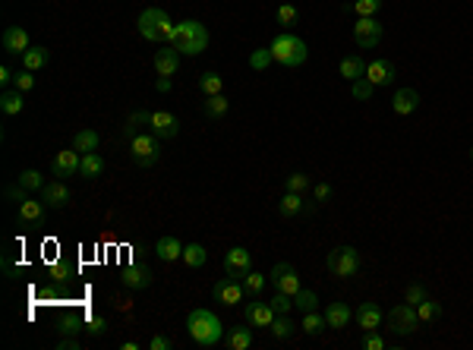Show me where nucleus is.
Listing matches in <instances>:
<instances>
[{"label": "nucleus", "mask_w": 473, "mask_h": 350, "mask_svg": "<svg viewBox=\"0 0 473 350\" xmlns=\"http://www.w3.org/2000/svg\"><path fill=\"white\" fill-rule=\"evenodd\" d=\"M186 331L199 347H218L224 341V325L212 309H192L186 316Z\"/></svg>", "instance_id": "obj_1"}, {"label": "nucleus", "mask_w": 473, "mask_h": 350, "mask_svg": "<svg viewBox=\"0 0 473 350\" xmlns=\"http://www.w3.org/2000/svg\"><path fill=\"white\" fill-rule=\"evenodd\" d=\"M174 32H177V26H174L171 16H167L161 7H145L142 13H139V35H142V38H149V42L171 44L174 42Z\"/></svg>", "instance_id": "obj_2"}, {"label": "nucleus", "mask_w": 473, "mask_h": 350, "mask_svg": "<svg viewBox=\"0 0 473 350\" xmlns=\"http://www.w3.org/2000/svg\"><path fill=\"white\" fill-rule=\"evenodd\" d=\"M171 48H177L180 54H190V57L202 54V51L208 48V28L202 26V22H196V19L177 22V32H174Z\"/></svg>", "instance_id": "obj_3"}, {"label": "nucleus", "mask_w": 473, "mask_h": 350, "mask_svg": "<svg viewBox=\"0 0 473 350\" xmlns=\"http://www.w3.org/2000/svg\"><path fill=\"white\" fill-rule=\"evenodd\" d=\"M272 57H274V63H281V67L294 69V67H303V63H306L309 51H306V42H303V38H297L294 32H281L272 42Z\"/></svg>", "instance_id": "obj_4"}, {"label": "nucleus", "mask_w": 473, "mask_h": 350, "mask_svg": "<svg viewBox=\"0 0 473 350\" xmlns=\"http://www.w3.org/2000/svg\"><path fill=\"white\" fill-rule=\"evenodd\" d=\"M325 268L335 278H354L360 272V253L354 247H335L325 256Z\"/></svg>", "instance_id": "obj_5"}, {"label": "nucleus", "mask_w": 473, "mask_h": 350, "mask_svg": "<svg viewBox=\"0 0 473 350\" xmlns=\"http://www.w3.org/2000/svg\"><path fill=\"white\" fill-rule=\"evenodd\" d=\"M130 158L136 161L139 167H155L158 158H161V139H158L155 133H139V136H133Z\"/></svg>", "instance_id": "obj_6"}, {"label": "nucleus", "mask_w": 473, "mask_h": 350, "mask_svg": "<svg viewBox=\"0 0 473 350\" xmlns=\"http://www.w3.org/2000/svg\"><path fill=\"white\" fill-rule=\"evenodd\" d=\"M385 325H388L395 335L407 338L413 335V331L420 328V316H417V306H410V303H398V306L391 309L388 316H385Z\"/></svg>", "instance_id": "obj_7"}, {"label": "nucleus", "mask_w": 473, "mask_h": 350, "mask_svg": "<svg viewBox=\"0 0 473 350\" xmlns=\"http://www.w3.org/2000/svg\"><path fill=\"white\" fill-rule=\"evenodd\" d=\"M382 32L385 28L376 16H360L357 26H354V42H357V48L372 51V48H379V42H382Z\"/></svg>", "instance_id": "obj_8"}, {"label": "nucleus", "mask_w": 473, "mask_h": 350, "mask_svg": "<svg viewBox=\"0 0 473 350\" xmlns=\"http://www.w3.org/2000/svg\"><path fill=\"white\" fill-rule=\"evenodd\" d=\"M249 272H253V253H249L247 247H231L227 249L224 253V275L243 281Z\"/></svg>", "instance_id": "obj_9"}, {"label": "nucleus", "mask_w": 473, "mask_h": 350, "mask_svg": "<svg viewBox=\"0 0 473 350\" xmlns=\"http://www.w3.org/2000/svg\"><path fill=\"white\" fill-rule=\"evenodd\" d=\"M212 297H215V303H224V306H240L243 297H247V288H243V281L227 275L212 288Z\"/></svg>", "instance_id": "obj_10"}, {"label": "nucleus", "mask_w": 473, "mask_h": 350, "mask_svg": "<svg viewBox=\"0 0 473 350\" xmlns=\"http://www.w3.org/2000/svg\"><path fill=\"white\" fill-rule=\"evenodd\" d=\"M79 165H83V155L76 149H63V151H57L54 161H51V174H54L57 180L73 177V174H79Z\"/></svg>", "instance_id": "obj_11"}, {"label": "nucleus", "mask_w": 473, "mask_h": 350, "mask_svg": "<svg viewBox=\"0 0 473 350\" xmlns=\"http://www.w3.org/2000/svg\"><path fill=\"white\" fill-rule=\"evenodd\" d=\"M44 208H48L44 202L28 196V199L19 202V208H16V224L19 227H42L44 224Z\"/></svg>", "instance_id": "obj_12"}, {"label": "nucleus", "mask_w": 473, "mask_h": 350, "mask_svg": "<svg viewBox=\"0 0 473 350\" xmlns=\"http://www.w3.org/2000/svg\"><path fill=\"white\" fill-rule=\"evenodd\" d=\"M149 130L155 133L158 139H174L180 133V120L171 114V110H151V124Z\"/></svg>", "instance_id": "obj_13"}, {"label": "nucleus", "mask_w": 473, "mask_h": 350, "mask_svg": "<svg viewBox=\"0 0 473 350\" xmlns=\"http://www.w3.org/2000/svg\"><path fill=\"white\" fill-rule=\"evenodd\" d=\"M272 284H274V290H284V294L294 297L297 290H300V275H297L288 262H278V265L272 268Z\"/></svg>", "instance_id": "obj_14"}, {"label": "nucleus", "mask_w": 473, "mask_h": 350, "mask_svg": "<svg viewBox=\"0 0 473 350\" xmlns=\"http://www.w3.org/2000/svg\"><path fill=\"white\" fill-rule=\"evenodd\" d=\"M395 76H398V69H395V63H391V60H372V63H366V76H363V79H370L376 89H382V85L395 83Z\"/></svg>", "instance_id": "obj_15"}, {"label": "nucleus", "mask_w": 473, "mask_h": 350, "mask_svg": "<svg viewBox=\"0 0 473 350\" xmlns=\"http://www.w3.org/2000/svg\"><path fill=\"white\" fill-rule=\"evenodd\" d=\"M151 268L149 265H126L124 272H120V284H124L126 290H145L151 284Z\"/></svg>", "instance_id": "obj_16"}, {"label": "nucleus", "mask_w": 473, "mask_h": 350, "mask_svg": "<svg viewBox=\"0 0 473 350\" xmlns=\"http://www.w3.org/2000/svg\"><path fill=\"white\" fill-rule=\"evenodd\" d=\"M0 44H3V51L13 57H22L32 44H28V32L22 26H10L7 32H3V38H0Z\"/></svg>", "instance_id": "obj_17"}, {"label": "nucleus", "mask_w": 473, "mask_h": 350, "mask_svg": "<svg viewBox=\"0 0 473 350\" xmlns=\"http://www.w3.org/2000/svg\"><path fill=\"white\" fill-rule=\"evenodd\" d=\"M42 196H44V206L48 208H67L69 206V186L63 183V180H51V183H44Z\"/></svg>", "instance_id": "obj_18"}, {"label": "nucleus", "mask_w": 473, "mask_h": 350, "mask_svg": "<svg viewBox=\"0 0 473 350\" xmlns=\"http://www.w3.org/2000/svg\"><path fill=\"white\" fill-rule=\"evenodd\" d=\"M274 312L272 309V303H262V300H256V303H247V322L253 325V328H268V325L274 322Z\"/></svg>", "instance_id": "obj_19"}, {"label": "nucleus", "mask_w": 473, "mask_h": 350, "mask_svg": "<svg viewBox=\"0 0 473 350\" xmlns=\"http://www.w3.org/2000/svg\"><path fill=\"white\" fill-rule=\"evenodd\" d=\"M417 108H420V92L417 89H398L395 98H391V110H395L398 117H410Z\"/></svg>", "instance_id": "obj_20"}, {"label": "nucleus", "mask_w": 473, "mask_h": 350, "mask_svg": "<svg viewBox=\"0 0 473 350\" xmlns=\"http://www.w3.org/2000/svg\"><path fill=\"white\" fill-rule=\"evenodd\" d=\"M354 319H357V325L363 331H376L379 325L385 322V316H382V309L376 306V303H360L357 306V312H354Z\"/></svg>", "instance_id": "obj_21"}, {"label": "nucleus", "mask_w": 473, "mask_h": 350, "mask_svg": "<svg viewBox=\"0 0 473 350\" xmlns=\"http://www.w3.org/2000/svg\"><path fill=\"white\" fill-rule=\"evenodd\" d=\"M278 212H281V218H300V215L313 212V206L303 202V192H284V199L278 202Z\"/></svg>", "instance_id": "obj_22"}, {"label": "nucleus", "mask_w": 473, "mask_h": 350, "mask_svg": "<svg viewBox=\"0 0 473 350\" xmlns=\"http://www.w3.org/2000/svg\"><path fill=\"white\" fill-rule=\"evenodd\" d=\"M350 319H354V312H350L347 303L335 300V303H329V306H325V322H329V328H335V331L347 328Z\"/></svg>", "instance_id": "obj_23"}, {"label": "nucleus", "mask_w": 473, "mask_h": 350, "mask_svg": "<svg viewBox=\"0 0 473 350\" xmlns=\"http://www.w3.org/2000/svg\"><path fill=\"white\" fill-rule=\"evenodd\" d=\"M180 57H183V54H180L177 48H171V44H167L165 51H158V54H155V73L158 76H174L180 69Z\"/></svg>", "instance_id": "obj_24"}, {"label": "nucleus", "mask_w": 473, "mask_h": 350, "mask_svg": "<svg viewBox=\"0 0 473 350\" xmlns=\"http://www.w3.org/2000/svg\"><path fill=\"white\" fill-rule=\"evenodd\" d=\"M155 256L161 262H177V259H183V243H180L174 233H167V237H161V240L155 243Z\"/></svg>", "instance_id": "obj_25"}, {"label": "nucleus", "mask_w": 473, "mask_h": 350, "mask_svg": "<svg viewBox=\"0 0 473 350\" xmlns=\"http://www.w3.org/2000/svg\"><path fill=\"white\" fill-rule=\"evenodd\" d=\"M224 347L231 350H249L253 347V331L247 325H233V328L224 331Z\"/></svg>", "instance_id": "obj_26"}, {"label": "nucleus", "mask_w": 473, "mask_h": 350, "mask_svg": "<svg viewBox=\"0 0 473 350\" xmlns=\"http://www.w3.org/2000/svg\"><path fill=\"white\" fill-rule=\"evenodd\" d=\"M338 69H341V76L347 79V83H357V79H363L366 76V60L360 54H350V57H344Z\"/></svg>", "instance_id": "obj_27"}, {"label": "nucleus", "mask_w": 473, "mask_h": 350, "mask_svg": "<svg viewBox=\"0 0 473 350\" xmlns=\"http://www.w3.org/2000/svg\"><path fill=\"white\" fill-rule=\"evenodd\" d=\"M104 174V158L98 155V151H89V155H83V165H79V177L83 180H98Z\"/></svg>", "instance_id": "obj_28"}, {"label": "nucleus", "mask_w": 473, "mask_h": 350, "mask_svg": "<svg viewBox=\"0 0 473 350\" xmlns=\"http://www.w3.org/2000/svg\"><path fill=\"white\" fill-rule=\"evenodd\" d=\"M26 92H19V89H7L3 95H0V110L7 117H16V114H22V108H26Z\"/></svg>", "instance_id": "obj_29"}, {"label": "nucleus", "mask_w": 473, "mask_h": 350, "mask_svg": "<svg viewBox=\"0 0 473 350\" xmlns=\"http://www.w3.org/2000/svg\"><path fill=\"white\" fill-rule=\"evenodd\" d=\"M51 60V51L48 48H28L26 54H22V67L32 69V73H38V69H44Z\"/></svg>", "instance_id": "obj_30"}, {"label": "nucleus", "mask_w": 473, "mask_h": 350, "mask_svg": "<svg viewBox=\"0 0 473 350\" xmlns=\"http://www.w3.org/2000/svg\"><path fill=\"white\" fill-rule=\"evenodd\" d=\"M98 133L95 130H76V136H73V149L79 151V155H89V151H98Z\"/></svg>", "instance_id": "obj_31"}, {"label": "nucleus", "mask_w": 473, "mask_h": 350, "mask_svg": "<svg viewBox=\"0 0 473 350\" xmlns=\"http://www.w3.org/2000/svg\"><path fill=\"white\" fill-rule=\"evenodd\" d=\"M149 124H151V110H136V114H130V117H126L124 136H126V139L139 136V133H145L142 126H149Z\"/></svg>", "instance_id": "obj_32"}, {"label": "nucleus", "mask_w": 473, "mask_h": 350, "mask_svg": "<svg viewBox=\"0 0 473 350\" xmlns=\"http://www.w3.org/2000/svg\"><path fill=\"white\" fill-rule=\"evenodd\" d=\"M268 331H272L278 341H288V338H294L297 325H294V319H290L288 312H281V316H274V322L268 325Z\"/></svg>", "instance_id": "obj_33"}, {"label": "nucleus", "mask_w": 473, "mask_h": 350, "mask_svg": "<svg viewBox=\"0 0 473 350\" xmlns=\"http://www.w3.org/2000/svg\"><path fill=\"white\" fill-rule=\"evenodd\" d=\"M227 110H231V101L224 98V92H221V95H208L206 98V117L208 120H221Z\"/></svg>", "instance_id": "obj_34"}, {"label": "nucleus", "mask_w": 473, "mask_h": 350, "mask_svg": "<svg viewBox=\"0 0 473 350\" xmlns=\"http://www.w3.org/2000/svg\"><path fill=\"white\" fill-rule=\"evenodd\" d=\"M300 328L306 331V335H322V328H329V322H325V312H303V322H300Z\"/></svg>", "instance_id": "obj_35"}, {"label": "nucleus", "mask_w": 473, "mask_h": 350, "mask_svg": "<svg viewBox=\"0 0 473 350\" xmlns=\"http://www.w3.org/2000/svg\"><path fill=\"white\" fill-rule=\"evenodd\" d=\"M417 316H420V322H435V319L442 316V303L439 300H432V297H426L423 303H417Z\"/></svg>", "instance_id": "obj_36"}, {"label": "nucleus", "mask_w": 473, "mask_h": 350, "mask_svg": "<svg viewBox=\"0 0 473 350\" xmlns=\"http://www.w3.org/2000/svg\"><path fill=\"white\" fill-rule=\"evenodd\" d=\"M297 19H300V13H297L294 3H281V7H278V13H274V22H278L284 32H290V28L297 26Z\"/></svg>", "instance_id": "obj_37"}, {"label": "nucleus", "mask_w": 473, "mask_h": 350, "mask_svg": "<svg viewBox=\"0 0 473 350\" xmlns=\"http://www.w3.org/2000/svg\"><path fill=\"white\" fill-rule=\"evenodd\" d=\"M206 259H208V253H206L202 243H190V247H183V262L190 268H202L206 265Z\"/></svg>", "instance_id": "obj_38"}, {"label": "nucleus", "mask_w": 473, "mask_h": 350, "mask_svg": "<svg viewBox=\"0 0 473 350\" xmlns=\"http://www.w3.org/2000/svg\"><path fill=\"white\" fill-rule=\"evenodd\" d=\"M294 309L297 312H315V309H319V297L313 294V290H297L294 294Z\"/></svg>", "instance_id": "obj_39"}, {"label": "nucleus", "mask_w": 473, "mask_h": 350, "mask_svg": "<svg viewBox=\"0 0 473 350\" xmlns=\"http://www.w3.org/2000/svg\"><path fill=\"white\" fill-rule=\"evenodd\" d=\"M199 89H202V95H221V89H224V79H221L218 73H212V69H208V73H202L199 76Z\"/></svg>", "instance_id": "obj_40"}, {"label": "nucleus", "mask_w": 473, "mask_h": 350, "mask_svg": "<svg viewBox=\"0 0 473 350\" xmlns=\"http://www.w3.org/2000/svg\"><path fill=\"white\" fill-rule=\"evenodd\" d=\"M347 10L357 16H376L382 10V0H354V3H347Z\"/></svg>", "instance_id": "obj_41"}, {"label": "nucleus", "mask_w": 473, "mask_h": 350, "mask_svg": "<svg viewBox=\"0 0 473 350\" xmlns=\"http://www.w3.org/2000/svg\"><path fill=\"white\" fill-rule=\"evenodd\" d=\"M243 288H247L249 297H262V290H265V275H259V272H249V275L243 278Z\"/></svg>", "instance_id": "obj_42"}, {"label": "nucleus", "mask_w": 473, "mask_h": 350, "mask_svg": "<svg viewBox=\"0 0 473 350\" xmlns=\"http://www.w3.org/2000/svg\"><path fill=\"white\" fill-rule=\"evenodd\" d=\"M51 278H54V284H67V281H73V265H69L67 259H60L54 268H51Z\"/></svg>", "instance_id": "obj_43"}, {"label": "nucleus", "mask_w": 473, "mask_h": 350, "mask_svg": "<svg viewBox=\"0 0 473 350\" xmlns=\"http://www.w3.org/2000/svg\"><path fill=\"white\" fill-rule=\"evenodd\" d=\"M19 183L26 186L28 192H35V190H42V186H44V177H42L38 171H32V167H28V171H22V174H19Z\"/></svg>", "instance_id": "obj_44"}, {"label": "nucleus", "mask_w": 473, "mask_h": 350, "mask_svg": "<svg viewBox=\"0 0 473 350\" xmlns=\"http://www.w3.org/2000/svg\"><path fill=\"white\" fill-rule=\"evenodd\" d=\"M13 89H19V92H32L35 89V73H32V69L22 67L19 73L13 76Z\"/></svg>", "instance_id": "obj_45"}, {"label": "nucleus", "mask_w": 473, "mask_h": 350, "mask_svg": "<svg viewBox=\"0 0 473 350\" xmlns=\"http://www.w3.org/2000/svg\"><path fill=\"white\" fill-rule=\"evenodd\" d=\"M3 196H7L10 202H16V206H19V202L28 199V190L19 183V180H16V183H7V186H3Z\"/></svg>", "instance_id": "obj_46"}, {"label": "nucleus", "mask_w": 473, "mask_h": 350, "mask_svg": "<svg viewBox=\"0 0 473 350\" xmlns=\"http://www.w3.org/2000/svg\"><path fill=\"white\" fill-rule=\"evenodd\" d=\"M309 186H313V177H306V174H290L288 177V192H306Z\"/></svg>", "instance_id": "obj_47"}, {"label": "nucleus", "mask_w": 473, "mask_h": 350, "mask_svg": "<svg viewBox=\"0 0 473 350\" xmlns=\"http://www.w3.org/2000/svg\"><path fill=\"white\" fill-rule=\"evenodd\" d=\"M372 89H376V85H372L370 79H357V83H350V95L357 98V101H366V98H372Z\"/></svg>", "instance_id": "obj_48"}, {"label": "nucleus", "mask_w": 473, "mask_h": 350, "mask_svg": "<svg viewBox=\"0 0 473 350\" xmlns=\"http://www.w3.org/2000/svg\"><path fill=\"white\" fill-rule=\"evenodd\" d=\"M272 309L278 312V316H281V312H290V309H294V297L284 294V290H278V294L272 297Z\"/></svg>", "instance_id": "obj_49"}, {"label": "nucleus", "mask_w": 473, "mask_h": 350, "mask_svg": "<svg viewBox=\"0 0 473 350\" xmlns=\"http://www.w3.org/2000/svg\"><path fill=\"white\" fill-rule=\"evenodd\" d=\"M272 60H274L272 48H259V51H253V57H249V67H253V69H265Z\"/></svg>", "instance_id": "obj_50"}, {"label": "nucleus", "mask_w": 473, "mask_h": 350, "mask_svg": "<svg viewBox=\"0 0 473 350\" xmlns=\"http://www.w3.org/2000/svg\"><path fill=\"white\" fill-rule=\"evenodd\" d=\"M426 288L423 284H407V294H404V303H410V306H417V303H423L426 300Z\"/></svg>", "instance_id": "obj_51"}, {"label": "nucleus", "mask_w": 473, "mask_h": 350, "mask_svg": "<svg viewBox=\"0 0 473 350\" xmlns=\"http://www.w3.org/2000/svg\"><path fill=\"white\" fill-rule=\"evenodd\" d=\"M57 331H60V335H79V331H83V322H79L76 316H67V319H60Z\"/></svg>", "instance_id": "obj_52"}, {"label": "nucleus", "mask_w": 473, "mask_h": 350, "mask_svg": "<svg viewBox=\"0 0 473 350\" xmlns=\"http://www.w3.org/2000/svg\"><path fill=\"white\" fill-rule=\"evenodd\" d=\"M85 331H89V335H104V331H108V319L104 316H95V319H89V325H85Z\"/></svg>", "instance_id": "obj_53"}, {"label": "nucleus", "mask_w": 473, "mask_h": 350, "mask_svg": "<svg viewBox=\"0 0 473 350\" xmlns=\"http://www.w3.org/2000/svg\"><path fill=\"white\" fill-rule=\"evenodd\" d=\"M388 344L382 341V338L376 335V331H366V338H363V350H385Z\"/></svg>", "instance_id": "obj_54"}, {"label": "nucleus", "mask_w": 473, "mask_h": 350, "mask_svg": "<svg viewBox=\"0 0 473 350\" xmlns=\"http://www.w3.org/2000/svg\"><path fill=\"white\" fill-rule=\"evenodd\" d=\"M313 196H315V202H319V206H325V202L331 199V186L329 183H315L313 186Z\"/></svg>", "instance_id": "obj_55"}, {"label": "nucleus", "mask_w": 473, "mask_h": 350, "mask_svg": "<svg viewBox=\"0 0 473 350\" xmlns=\"http://www.w3.org/2000/svg\"><path fill=\"white\" fill-rule=\"evenodd\" d=\"M149 350H171V338H165V335H155L149 341Z\"/></svg>", "instance_id": "obj_56"}, {"label": "nucleus", "mask_w": 473, "mask_h": 350, "mask_svg": "<svg viewBox=\"0 0 473 350\" xmlns=\"http://www.w3.org/2000/svg\"><path fill=\"white\" fill-rule=\"evenodd\" d=\"M57 347H60V350H76V347H79V341H76V335H63L60 341H57Z\"/></svg>", "instance_id": "obj_57"}, {"label": "nucleus", "mask_w": 473, "mask_h": 350, "mask_svg": "<svg viewBox=\"0 0 473 350\" xmlns=\"http://www.w3.org/2000/svg\"><path fill=\"white\" fill-rule=\"evenodd\" d=\"M13 69H10V67H0V85H10V83H13Z\"/></svg>", "instance_id": "obj_58"}, {"label": "nucleus", "mask_w": 473, "mask_h": 350, "mask_svg": "<svg viewBox=\"0 0 473 350\" xmlns=\"http://www.w3.org/2000/svg\"><path fill=\"white\" fill-rule=\"evenodd\" d=\"M171 89V76H161V79H158V92H167Z\"/></svg>", "instance_id": "obj_59"}, {"label": "nucleus", "mask_w": 473, "mask_h": 350, "mask_svg": "<svg viewBox=\"0 0 473 350\" xmlns=\"http://www.w3.org/2000/svg\"><path fill=\"white\" fill-rule=\"evenodd\" d=\"M470 161H473V149H470Z\"/></svg>", "instance_id": "obj_60"}]
</instances>
